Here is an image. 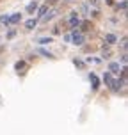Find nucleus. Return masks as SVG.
Masks as SVG:
<instances>
[{
  "label": "nucleus",
  "mask_w": 128,
  "mask_h": 135,
  "mask_svg": "<svg viewBox=\"0 0 128 135\" xmlns=\"http://www.w3.org/2000/svg\"><path fill=\"white\" fill-rule=\"evenodd\" d=\"M101 55H103L105 59H108V57H110V52H108V48L105 46V45H103V54H101Z\"/></svg>",
  "instance_id": "6ab92c4d"
},
{
  "label": "nucleus",
  "mask_w": 128,
  "mask_h": 135,
  "mask_svg": "<svg viewBox=\"0 0 128 135\" xmlns=\"http://www.w3.org/2000/svg\"><path fill=\"white\" fill-rule=\"evenodd\" d=\"M39 54H41V55H45V57H50V59L54 57V55L50 54V52H46V50H43V48H41V50H39Z\"/></svg>",
  "instance_id": "aec40b11"
},
{
  "label": "nucleus",
  "mask_w": 128,
  "mask_h": 135,
  "mask_svg": "<svg viewBox=\"0 0 128 135\" xmlns=\"http://www.w3.org/2000/svg\"><path fill=\"white\" fill-rule=\"evenodd\" d=\"M55 16V13H50V14H45V16H43V18H41V20L45 21V23H48V21L52 20V18H54Z\"/></svg>",
  "instance_id": "2eb2a0df"
},
{
  "label": "nucleus",
  "mask_w": 128,
  "mask_h": 135,
  "mask_svg": "<svg viewBox=\"0 0 128 135\" xmlns=\"http://www.w3.org/2000/svg\"><path fill=\"white\" fill-rule=\"evenodd\" d=\"M36 23H37L36 20H27V21H25V27H27L29 30H32V28L36 27Z\"/></svg>",
  "instance_id": "f8f14e48"
},
{
  "label": "nucleus",
  "mask_w": 128,
  "mask_h": 135,
  "mask_svg": "<svg viewBox=\"0 0 128 135\" xmlns=\"http://www.w3.org/2000/svg\"><path fill=\"white\" fill-rule=\"evenodd\" d=\"M73 64H75L77 68H80V69L84 68V61H80V59H73Z\"/></svg>",
  "instance_id": "f3484780"
},
{
  "label": "nucleus",
  "mask_w": 128,
  "mask_h": 135,
  "mask_svg": "<svg viewBox=\"0 0 128 135\" xmlns=\"http://www.w3.org/2000/svg\"><path fill=\"white\" fill-rule=\"evenodd\" d=\"M117 11H123V13L126 11V0H123V2L117 4Z\"/></svg>",
  "instance_id": "4468645a"
},
{
  "label": "nucleus",
  "mask_w": 128,
  "mask_h": 135,
  "mask_svg": "<svg viewBox=\"0 0 128 135\" xmlns=\"http://www.w3.org/2000/svg\"><path fill=\"white\" fill-rule=\"evenodd\" d=\"M25 66H27V62L25 61H18L16 62V64H14V68H16V71H18V73H23V71H25Z\"/></svg>",
  "instance_id": "1a4fd4ad"
},
{
  "label": "nucleus",
  "mask_w": 128,
  "mask_h": 135,
  "mask_svg": "<svg viewBox=\"0 0 128 135\" xmlns=\"http://www.w3.org/2000/svg\"><path fill=\"white\" fill-rule=\"evenodd\" d=\"M78 25H80V28H82V30H87L91 23H89V21H82V23H78Z\"/></svg>",
  "instance_id": "a211bd4d"
},
{
  "label": "nucleus",
  "mask_w": 128,
  "mask_h": 135,
  "mask_svg": "<svg viewBox=\"0 0 128 135\" xmlns=\"http://www.w3.org/2000/svg\"><path fill=\"white\" fill-rule=\"evenodd\" d=\"M123 85H125V82H123L121 78H117V80H114V78H112V82L108 84V87H110V91H112V93H119V89H121Z\"/></svg>",
  "instance_id": "7ed1b4c3"
},
{
  "label": "nucleus",
  "mask_w": 128,
  "mask_h": 135,
  "mask_svg": "<svg viewBox=\"0 0 128 135\" xmlns=\"http://www.w3.org/2000/svg\"><path fill=\"white\" fill-rule=\"evenodd\" d=\"M89 80H91L93 91H98V89H100V78H98V76H96L94 73H91V75H89Z\"/></svg>",
  "instance_id": "20e7f679"
},
{
  "label": "nucleus",
  "mask_w": 128,
  "mask_h": 135,
  "mask_svg": "<svg viewBox=\"0 0 128 135\" xmlns=\"http://www.w3.org/2000/svg\"><path fill=\"white\" fill-rule=\"evenodd\" d=\"M78 23H80V18H78V13H77V11H73V13L69 14V18H68V27L75 28V27H78Z\"/></svg>",
  "instance_id": "f03ea898"
},
{
  "label": "nucleus",
  "mask_w": 128,
  "mask_h": 135,
  "mask_svg": "<svg viewBox=\"0 0 128 135\" xmlns=\"http://www.w3.org/2000/svg\"><path fill=\"white\" fill-rule=\"evenodd\" d=\"M37 7H39L37 0H32V2H29V4H27V13H29V14H34V11H37Z\"/></svg>",
  "instance_id": "39448f33"
},
{
  "label": "nucleus",
  "mask_w": 128,
  "mask_h": 135,
  "mask_svg": "<svg viewBox=\"0 0 128 135\" xmlns=\"http://www.w3.org/2000/svg\"><path fill=\"white\" fill-rule=\"evenodd\" d=\"M0 2H2V0H0Z\"/></svg>",
  "instance_id": "a878e982"
},
{
  "label": "nucleus",
  "mask_w": 128,
  "mask_h": 135,
  "mask_svg": "<svg viewBox=\"0 0 128 135\" xmlns=\"http://www.w3.org/2000/svg\"><path fill=\"white\" fill-rule=\"evenodd\" d=\"M71 43L77 45V46L84 45V34H82L80 30H73V34H71Z\"/></svg>",
  "instance_id": "f257e3e1"
},
{
  "label": "nucleus",
  "mask_w": 128,
  "mask_h": 135,
  "mask_svg": "<svg viewBox=\"0 0 128 135\" xmlns=\"http://www.w3.org/2000/svg\"><path fill=\"white\" fill-rule=\"evenodd\" d=\"M37 41H39L41 45H48V43H52V37H39Z\"/></svg>",
  "instance_id": "dca6fc26"
},
{
  "label": "nucleus",
  "mask_w": 128,
  "mask_h": 135,
  "mask_svg": "<svg viewBox=\"0 0 128 135\" xmlns=\"http://www.w3.org/2000/svg\"><path fill=\"white\" fill-rule=\"evenodd\" d=\"M14 37V30H9V32H7V39H13Z\"/></svg>",
  "instance_id": "5701e85b"
},
{
  "label": "nucleus",
  "mask_w": 128,
  "mask_h": 135,
  "mask_svg": "<svg viewBox=\"0 0 128 135\" xmlns=\"http://www.w3.org/2000/svg\"><path fill=\"white\" fill-rule=\"evenodd\" d=\"M108 71H110L112 75H119V71H121L119 62H110V64H108Z\"/></svg>",
  "instance_id": "423d86ee"
},
{
  "label": "nucleus",
  "mask_w": 128,
  "mask_h": 135,
  "mask_svg": "<svg viewBox=\"0 0 128 135\" xmlns=\"http://www.w3.org/2000/svg\"><path fill=\"white\" fill-rule=\"evenodd\" d=\"M64 41H66V43H71V34H66V36H64Z\"/></svg>",
  "instance_id": "b1692460"
},
{
  "label": "nucleus",
  "mask_w": 128,
  "mask_h": 135,
  "mask_svg": "<svg viewBox=\"0 0 128 135\" xmlns=\"http://www.w3.org/2000/svg\"><path fill=\"white\" fill-rule=\"evenodd\" d=\"M21 21V14L20 13H14L9 16V25H16V23H20Z\"/></svg>",
  "instance_id": "0eeeda50"
},
{
  "label": "nucleus",
  "mask_w": 128,
  "mask_h": 135,
  "mask_svg": "<svg viewBox=\"0 0 128 135\" xmlns=\"http://www.w3.org/2000/svg\"><path fill=\"white\" fill-rule=\"evenodd\" d=\"M105 41H107V45H114L116 41H117V37H116L114 34H107L105 36Z\"/></svg>",
  "instance_id": "9b49d317"
},
{
  "label": "nucleus",
  "mask_w": 128,
  "mask_h": 135,
  "mask_svg": "<svg viewBox=\"0 0 128 135\" xmlns=\"http://www.w3.org/2000/svg\"><path fill=\"white\" fill-rule=\"evenodd\" d=\"M55 2H57V0H48V4H55Z\"/></svg>",
  "instance_id": "393cba45"
},
{
  "label": "nucleus",
  "mask_w": 128,
  "mask_h": 135,
  "mask_svg": "<svg viewBox=\"0 0 128 135\" xmlns=\"http://www.w3.org/2000/svg\"><path fill=\"white\" fill-rule=\"evenodd\" d=\"M121 48L123 52H126V37H121Z\"/></svg>",
  "instance_id": "412c9836"
},
{
  "label": "nucleus",
  "mask_w": 128,
  "mask_h": 135,
  "mask_svg": "<svg viewBox=\"0 0 128 135\" xmlns=\"http://www.w3.org/2000/svg\"><path fill=\"white\" fill-rule=\"evenodd\" d=\"M126 59H128V57H126V52H123V55H121V62H123V64H126Z\"/></svg>",
  "instance_id": "4be33fe9"
},
{
  "label": "nucleus",
  "mask_w": 128,
  "mask_h": 135,
  "mask_svg": "<svg viewBox=\"0 0 128 135\" xmlns=\"http://www.w3.org/2000/svg\"><path fill=\"white\" fill-rule=\"evenodd\" d=\"M46 13H48V4H45V6L37 7V16H39V18H43V16H45Z\"/></svg>",
  "instance_id": "9d476101"
},
{
  "label": "nucleus",
  "mask_w": 128,
  "mask_h": 135,
  "mask_svg": "<svg viewBox=\"0 0 128 135\" xmlns=\"http://www.w3.org/2000/svg\"><path fill=\"white\" fill-rule=\"evenodd\" d=\"M101 82H103L105 85H108V84L112 82V73H110V71H105V73H103V76H101Z\"/></svg>",
  "instance_id": "6e6552de"
},
{
  "label": "nucleus",
  "mask_w": 128,
  "mask_h": 135,
  "mask_svg": "<svg viewBox=\"0 0 128 135\" xmlns=\"http://www.w3.org/2000/svg\"><path fill=\"white\" fill-rule=\"evenodd\" d=\"M0 23L6 25V27H9V16H7V14H2V16H0Z\"/></svg>",
  "instance_id": "ddd939ff"
}]
</instances>
